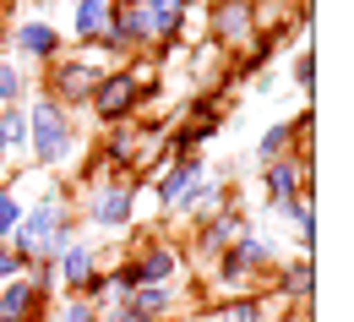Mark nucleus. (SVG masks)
<instances>
[{
	"label": "nucleus",
	"instance_id": "obj_1",
	"mask_svg": "<svg viewBox=\"0 0 354 322\" xmlns=\"http://www.w3.org/2000/svg\"><path fill=\"white\" fill-rule=\"evenodd\" d=\"M6 240H11V251L22 257V268H28V262H55V257L77 240V235H71V202H66V191H44Z\"/></svg>",
	"mask_w": 354,
	"mask_h": 322
},
{
	"label": "nucleus",
	"instance_id": "obj_2",
	"mask_svg": "<svg viewBox=\"0 0 354 322\" xmlns=\"http://www.w3.org/2000/svg\"><path fill=\"white\" fill-rule=\"evenodd\" d=\"M22 109H28V147H33V159L49 164V170H66L71 159H77V126H71V109H60L49 93H28L22 98Z\"/></svg>",
	"mask_w": 354,
	"mask_h": 322
},
{
	"label": "nucleus",
	"instance_id": "obj_3",
	"mask_svg": "<svg viewBox=\"0 0 354 322\" xmlns=\"http://www.w3.org/2000/svg\"><path fill=\"white\" fill-rule=\"evenodd\" d=\"M104 82V66L93 60V55H55L49 60V77H44V88L60 109H71V104H88V93Z\"/></svg>",
	"mask_w": 354,
	"mask_h": 322
},
{
	"label": "nucleus",
	"instance_id": "obj_4",
	"mask_svg": "<svg viewBox=\"0 0 354 322\" xmlns=\"http://www.w3.org/2000/svg\"><path fill=\"white\" fill-rule=\"evenodd\" d=\"M136 197H142V181H131V175H109V181H98L88 191L82 219H93L98 230H126V224L136 219Z\"/></svg>",
	"mask_w": 354,
	"mask_h": 322
},
{
	"label": "nucleus",
	"instance_id": "obj_5",
	"mask_svg": "<svg viewBox=\"0 0 354 322\" xmlns=\"http://www.w3.org/2000/svg\"><path fill=\"white\" fill-rule=\"evenodd\" d=\"M88 104L104 126H126L136 115V104H142V82H136L131 71H104V82L88 93Z\"/></svg>",
	"mask_w": 354,
	"mask_h": 322
},
{
	"label": "nucleus",
	"instance_id": "obj_6",
	"mask_svg": "<svg viewBox=\"0 0 354 322\" xmlns=\"http://www.w3.org/2000/svg\"><path fill=\"white\" fill-rule=\"evenodd\" d=\"M310 175H316V159H310V153H300V159H272V164H262L267 202H272V208H283V202L306 197V191H310Z\"/></svg>",
	"mask_w": 354,
	"mask_h": 322
},
{
	"label": "nucleus",
	"instance_id": "obj_7",
	"mask_svg": "<svg viewBox=\"0 0 354 322\" xmlns=\"http://www.w3.org/2000/svg\"><path fill=\"white\" fill-rule=\"evenodd\" d=\"M245 230H251V224H245V213H240V208H223L218 219L196 224L191 257H196V262H218V257H223V251H229V246H234V240H240Z\"/></svg>",
	"mask_w": 354,
	"mask_h": 322
},
{
	"label": "nucleus",
	"instance_id": "obj_8",
	"mask_svg": "<svg viewBox=\"0 0 354 322\" xmlns=\"http://www.w3.org/2000/svg\"><path fill=\"white\" fill-rule=\"evenodd\" d=\"M223 208H229L223 181H207V175H202L196 186H185V191L175 197V208H169V213H175V219H185V224H207V219H218Z\"/></svg>",
	"mask_w": 354,
	"mask_h": 322
},
{
	"label": "nucleus",
	"instance_id": "obj_9",
	"mask_svg": "<svg viewBox=\"0 0 354 322\" xmlns=\"http://www.w3.org/2000/svg\"><path fill=\"white\" fill-rule=\"evenodd\" d=\"M213 39H218V44L257 39V0H218V6H213Z\"/></svg>",
	"mask_w": 354,
	"mask_h": 322
},
{
	"label": "nucleus",
	"instance_id": "obj_10",
	"mask_svg": "<svg viewBox=\"0 0 354 322\" xmlns=\"http://www.w3.org/2000/svg\"><path fill=\"white\" fill-rule=\"evenodd\" d=\"M136 278H142V284H175V274H180V251L175 246H169V240H158V235H153V240H142V246H136Z\"/></svg>",
	"mask_w": 354,
	"mask_h": 322
},
{
	"label": "nucleus",
	"instance_id": "obj_11",
	"mask_svg": "<svg viewBox=\"0 0 354 322\" xmlns=\"http://www.w3.org/2000/svg\"><path fill=\"white\" fill-rule=\"evenodd\" d=\"M196 181H202V153H175V159H169V170H164L158 186H153L158 208L169 213V208H175V197L185 191V186H196Z\"/></svg>",
	"mask_w": 354,
	"mask_h": 322
},
{
	"label": "nucleus",
	"instance_id": "obj_12",
	"mask_svg": "<svg viewBox=\"0 0 354 322\" xmlns=\"http://www.w3.org/2000/svg\"><path fill=\"white\" fill-rule=\"evenodd\" d=\"M44 312V295L28 284V274L6 278V289H0V322H33Z\"/></svg>",
	"mask_w": 354,
	"mask_h": 322
},
{
	"label": "nucleus",
	"instance_id": "obj_13",
	"mask_svg": "<svg viewBox=\"0 0 354 322\" xmlns=\"http://www.w3.org/2000/svg\"><path fill=\"white\" fill-rule=\"evenodd\" d=\"M11 44L22 49L28 60H55V55H60V28H49L44 17L17 22V28H11Z\"/></svg>",
	"mask_w": 354,
	"mask_h": 322
},
{
	"label": "nucleus",
	"instance_id": "obj_14",
	"mask_svg": "<svg viewBox=\"0 0 354 322\" xmlns=\"http://www.w3.org/2000/svg\"><path fill=\"white\" fill-rule=\"evenodd\" d=\"M55 274H60V289H66V295H77V289H82V284L98 274V268H93V246L71 240V246L55 257Z\"/></svg>",
	"mask_w": 354,
	"mask_h": 322
},
{
	"label": "nucleus",
	"instance_id": "obj_15",
	"mask_svg": "<svg viewBox=\"0 0 354 322\" xmlns=\"http://www.w3.org/2000/svg\"><path fill=\"white\" fill-rule=\"evenodd\" d=\"M28 153V109L6 104L0 109V159H22Z\"/></svg>",
	"mask_w": 354,
	"mask_h": 322
},
{
	"label": "nucleus",
	"instance_id": "obj_16",
	"mask_svg": "<svg viewBox=\"0 0 354 322\" xmlns=\"http://www.w3.org/2000/svg\"><path fill=\"white\" fill-rule=\"evenodd\" d=\"M104 28H109V0H82V6L71 11V39L98 44V39H104Z\"/></svg>",
	"mask_w": 354,
	"mask_h": 322
},
{
	"label": "nucleus",
	"instance_id": "obj_17",
	"mask_svg": "<svg viewBox=\"0 0 354 322\" xmlns=\"http://www.w3.org/2000/svg\"><path fill=\"white\" fill-rule=\"evenodd\" d=\"M310 289H316V274H310V257H295V262H283V274H278V295L283 301H300L306 306Z\"/></svg>",
	"mask_w": 354,
	"mask_h": 322
},
{
	"label": "nucleus",
	"instance_id": "obj_18",
	"mask_svg": "<svg viewBox=\"0 0 354 322\" xmlns=\"http://www.w3.org/2000/svg\"><path fill=\"white\" fill-rule=\"evenodd\" d=\"M202 322H267V312H262V301H257V295H229L223 306L202 312Z\"/></svg>",
	"mask_w": 354,
	"mask_h": 322
},
{
	"label": "nucleus",
	"instance_id": "obj_19",
	"mask_svg": "<svg viewBox=\"0 0 354 322\" xmlns=\"http://www.w3.org/2000/svg\"><path fill=\"white\" fill-rule=\"evenodd\" d=\"M126 306H136L142 317L158 322L169 306H175V289H169V284H142V289H131V301H126Z\"/></svg>",
	"mask_w": 354,
	"mask_h": 322
},
{
	"label": "nucleus",
	"instance_id": "obj_20",
	"mask_svg": "<svg viewBox=\"0 0 354 322\" xmlns=\"http://www.w3.org/2000/svg\"><path fill=\"white\" fill-rule=\"evenodd\" d=\"M295 120H278V126H267L262 142H257V164H272V159H283L289 147H295Z\"/></svg>",
	"mask_w": 354,
	"mask_h": 322
},
{
	"label": "nucleus",
	"instance_id": "obj_21",
	"mask_svg": "<svg viewBox=\"0 0 354 322\" xmlns=\"http://www.w3.org/2000/svg\"><path fill=\"white\" fill-rule=\"evenodd\" d=\"M22 98H28V77H22V66L0 60V109H6V104H22Z\"/></svg>",
	"mask_w": 354,
	"mask_h": 322
},
{
	"label": "nucleus",
	"instance_id": "obj_22",
	"mask_svg": "<svg viewBox=\"0 0 354 322\" xmlns=\"http://www.w3.org/2000/svg\"><path fill=\"white\" fill-rule=\"evenodd\" d=\"M22 224V197L11 191V186H0V240Z\"/></svg>",
	"mask_w": 354,
	"mask_h": 322
},
{
	"label": "nucleus",
	"instance_id": "obj_23",
	"mask_svg": "<svg viewBox=\"0 0 354 322\" xmlns=\"http://www.w3.org/2000/svg\"><path fill=\"white\" fill-rule=\"evenodd\" d=\"M55 322H98V306H88L82 295H66V306H60Z\"/></svg>",
	"mask_w": 354,
	"mask_h": 322
},
{
	"label": "nucleus",
	"instance_id": "obj_24",
	"mask_svg": "<svg viewBox=\"0 0 354 322\" xmlns=\"http://www.w3.org/2000/svg\"><path fill=\"white\" fill-rule=\"evenodd\" d=\"M295 82H300V88H316V66H310V49H300V60H295Z\"/></svg>",
	"mask_w": 354,
	"mask_h": 322
},
{
	"label": "nucleus",
	"instance_id": "obj_25",
	"mask_svg": "<svg viewBox=\"0 0 354 322\" xmlns=\"http://www.w3.org/2000/svg\"><path fill=\"white\" fill-rule=\"evenodd\" d=\"M98 322H153V317H142L136 306H109V312H104Z\"/></svg>",
	"mask_w": 354,
	"mask_h": 322
},
{
	"label": "nucleus",
	"instance_id": "obj_26",
	"mask_svg": "<svg viewBox=\"0 0 354 322\" xmlns=\"http://www.w3.org/2000/svg\"><path fill=\"white\" fill-rule=\"evenodd\" d=\"M17 274H22V257L11 246H0V278H17Z\"/></svg>",
	"mask_w": 354,
	"mask_h": 322
},
{
	"label": "nucleus",
	"instance_id": "obj_27",
	"mask_svg": "<svg viewBox=\"0 0 354 322\" xmlns=\"http://www.w3.org/2000/svg\"><path fill=\"white\" fill-rule=\"evenodd\" d=\"M77 6H82V0H77Z\"/></svg>",
	"mask_w": 354,
	"mask_h": 322
}]
</instances>
